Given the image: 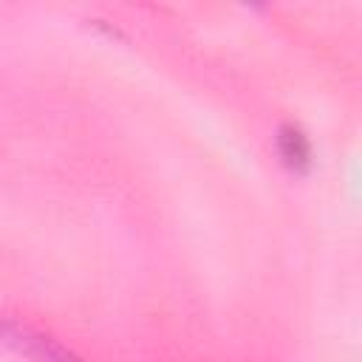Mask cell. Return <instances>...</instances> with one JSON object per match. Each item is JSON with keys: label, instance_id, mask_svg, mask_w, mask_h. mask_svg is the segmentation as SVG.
Here are the masks:
<instances>
[{"label": "cell", "instance_id": "obj_1", "mask_svg": "<svg viewBox=\"0 0 362 362\" xmlns=\"http://www.w3.org/2000/svg\"><path fill=\"white\" fill-rule=\"evenodd\" d=\"M3 339L11 342L20 354H25L31 362H82L79 356H74L68 348H62L59 342H54L45 334H37L31 328H20V325H3L0 328Z\"/></svg>", "mask_w": 362, "mask_h": 362}, {"label": "cell", "instance_id": "obj_2", "mask_svg": "<svg viewBox=\"0 0 362 362\" xmlns=\"http://www.w3.org/2000/svg\"><path fill=\"white\" fill-rule=\"evenodd\" d=\"M277 153H280L283 164L291 167V170H308V164H311V141L294 124H283L280 127V133H277Z\"/></svg>", "mask_w": 362, "mask_h": 362}]
</instances>
